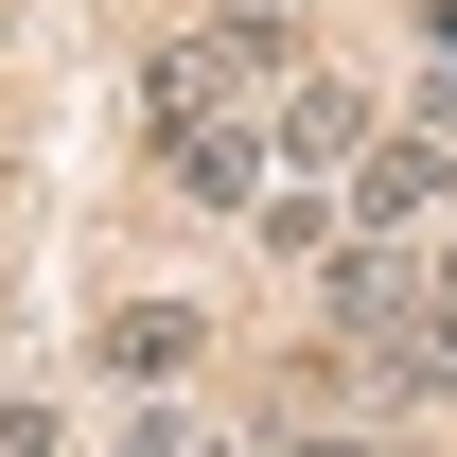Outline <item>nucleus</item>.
<instances>
[{"label":"nucleus","mask_w":457,"mask_h":457,"mask_svg":"<svg viewBox=\"0 0 457 457\" xmlns=\"http://www.w3.org/2000/svg\"><path fill=\"white\" fill-rule=\"evenodd\" d=\"M141 457H228V440H212V422H176V404H159V422H141Z\"/></svg>","instance_id":"obj_8"},{"label":"nucleus","mask_w":457,"mask_h":457,"mask_svg":"<svg viewBox=\"0 0 457 457\" xmlns=\"http://www.w3.org/2000/svg\"><path fill=\"white\" fill-rule=\"evenodd\" d=\"M159 176H176V212H246L264 194V106H212V123H159Z\"/></svg>","instance_id":"obj_4"},{"label":"nucleus","mask_w":457,"mask_h":457,"mask_svg":"<svg viewBox=\"0 0 457 457\" xmlns=\"http://www.w3.org/2000/svg\"><path fill=\"white\" fill-rule=\"evenodd\" d=\"M0 457H71V422L54 404H0Z\"/></svg>","instance_id":"obj_7"},{"label":"nucleus","mask_w":457,"mask_h":457,"mask_svg":"<svg viewBox=\"0 0 457 457\" xmlns=\"http://www.w3.org/2000/svg\"><path fill=\"white\" fill-rule=\"evenodd\" d=\"M440 212H457V141H422V123L335 176V228H370V246H404V228H440Z\"/></svg>","instance_id":"obj_2"},{"label":"nucleus","mask_w":457,"mask_h":457,"mask_svg":"<svg viewBox=\"0 0 457 457\" xmlns=\"http://www.w3.org/2000/svg\"><path fill=\"white\" fill-rule=\"evenodd\" d=\"M299 71V36L282 18H212V36H176L159 71H141V123H212V106H264Z\"/></svg>","instance_id":"obj_1"},{"label":"nucleus","mask_w":457,"mask_h":457,"mask_svg":"<svg viewBox=\"0 0 457 457\" xmlns=\"http://www.w3.org/2000/svg\"><path fill=\"white\" fill-rule=\"evenodd\" d=\"M299 457H387V440H317V422H299Z\"/></svg>","instance_id":"obj_11"},{"label":"nucleus","mask_w":457,"mask_h":457,"mask_svg":"<svg viewBox=\"0 0 457 457\" xmlns=\"http://www.w3.org/2000/svg\"><path fill=\"white\" fill-rule=\"evenodd\" d=\"M422 317H457V212H440V264H422Z\"/></svg>","instance_id":"obj_9"},{"label":"nucleus","mask_w":457,"mask_h":457,"mask_svg":"<svg viewBox=\"0 0 457 457\" xmlns=\"http://www.w3.org/2000/svg\"><path fill=\"white\" fill-rule=\"evenodd\" d=\"M317 317H335L352 352H387L404 317H422V264H404V246H370V228H335V246H317Z\"/></svg>","instance_id":"obj_5"},{"label":"nucleus","mask_w":457,"mask_h":457,"mask_svg":"<svg viewBox=\"0 0 457 457\" xmlns=\"http://www.w3.org/2000/svg\"><path fill=\"white\" fill-rule=\"evenodd\" d=\"M370 141H387V123H370L352 71H282V88H264V159H282V176H352Z\"/></svg>","instance_id":"obj_3"},{"label":"nucleus","mask_w":457,"mask_h":457,"mask_svg":"<svg viewBox=\"0 0 457 457\" xmlns=\"http://www.w3.org/2000/svg\"><path fill=\"white\" fill-rule=\"evenodd\" d=\"M422 54H457V0H422Z\"/></svg>","instance_id":"obj_10"},{"label":"nucleus","mask_w":457,"mask_h":457,"mask_svg":"<svg viewBox=\"0 0 457 457\" xmlns=\"http://www.w3.org/2000/svg\"><path fill=\"white\" fill-rule=\"evenodd\" d=\"M106 387H176V370H194V352H212V299H106Z\"/></svg>","instance_id":"obj_6"}]
</instances>
